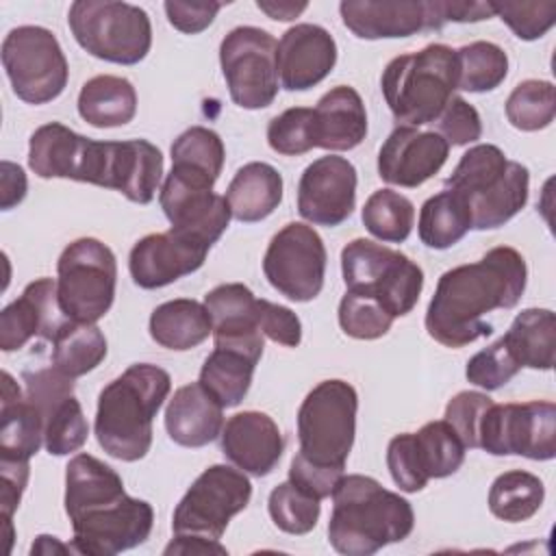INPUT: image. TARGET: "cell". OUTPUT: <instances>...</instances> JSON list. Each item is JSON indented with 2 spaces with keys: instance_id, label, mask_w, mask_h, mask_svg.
I'll list each match as a JSON object with an SVG mask.
<instances>
[{
  "instance_id": "cell-1",
  "label": "cell",
  "mask_w": 556,
  "mask_h": 556,
  "mask_svg": "<svg viewBox=\"0 0 556 556\" xmlns=\"http://www.w3.org/2000/svg\"><path fill=\"white\" fill-rule=\"evenodd\" d=\"M526 282V258L510 245H497L476 263L447 269L426 311L428 334L452 350L489 337L493 326L484 317L517 306Z\"/></svg>"
},
{
  "instance_id": "cell-2",
  "label": "cell",
  "mask_w": 556,
  "mask_h": 556,
  "mask_svg": "<svg viewBox=\"0 0 556 556\" xmlns=\"http://www.w3.org/2000/svg\"><path fill=\"white\" fill-rule=\"evenodd\" d=\"M65 513L72 521V549L113 556L141 545L154 523L146 500L126 495L119 473L91 454H76L65 467Z\"/></svg>"
},
{
  "instance_id": "cell-3",
  "label": "cell",
  "mask_w": 556,
  "mask_h": 556,
  "mask_svg": "<svg viewBox=\"0 0 556 556\" xmlns=\"http://www.w3.org/2000/svg\"><path fill=\"white\" fill-rule=\"evenodd\" d=\"M415 526L408 500L387 491L363 473L341 476L332 491L328 521L330 545L345 556H371L389 543L404 541Z\"/></svg>"
},
{
  "instance_id": "cell-4",
  "label": "cell",
  "mask_w": 556,
  "mask_h": 556,
  "mask_svg": "<svg viewBox=\"0 0 556 556\" xmlns=\"http://www.w3.org/2000/svg\"><path fill=\"white\" fill-rule=\"evenodd\" d=\"M172 389L169 374L152 363H135L98 395L96 439L100 447L126 463L150 452L152 421Z\"/></svg>"
},
{
  "instance_id": "cell-5",
  "label": "cell",
  "mask_w": 556,
  "mask_h": 556,
  "mask_svg": "<svg viewBox=\"0 0 556 556\" xmlns=\"http://www.w3.org/2000/svg\"><path fill=\"white\" fill-rule=\"evenodd\" d=\"M380 89L400 126L434 124L458 89L456 50L428 43L419 52L391 59L382 72Z\"/></svg>"
},
{
  "instance_id": "cell-6",
  "label": "cell",
  "mask_w": 556,
  "mask_h": 556,
  "mask_svg": "<svg viewBox=\"0 0 556 556\" xmlns=\"http://www.w3.org/2000/svg\"><path fill=\"white\" fill-rule=\"evenodd\" d=\"M445 187L467 202L473 230H493L526 206L530 172L519 161H508L497 146L478 143L460 156Z\"/></svg>"
},
{
  "instance_id": "cell-7",
  "label": "cell",
  "mask_w": 556,
  "mask_h": 556,
  "mask_svg": "<svg viewBox=\"0 0 556 556\" xmlns=\"http://www.w3.org/2000/svg\"><path fill=\"white\" fill-rule=\"evenodd\" d=\"M356 410L358 395L350 382L332 378L313 387L298 410L300 450L295 456L343 471L354 445Z\"/></svg>"
},
{
  "instance_id": "cell-8",
  "label": "cell",
  "mask_w": 556,
  "mask_h": 556,
  "mask_svg": "<svg viewBox=\"0 0 556 556\" xmlns=\"http://www.w3.org/2000/svg\"><path fill=\"white\" fill-rule=\"evenodd\" d=\"M76 43L91 56L117 65H137L152 46L148 13L128 2L76 0L67 11Z\"/></svg>"
},
{
  "instance_id": "cell-9",
  "label": "cell",
  "mask_w": 556,
  "mask_h": 556,
  "mask_svg": "<svg viewBox=\"0 0 556 556\" xmlns=\"http://www.w3.org/2000/svg\"><path fill=\"white\" fill-rule=\"evenodd\" d=\"M348 291L374 298L393 319L408 315L424 289V271L406 254L371 239H354L341 250Z\"/></svg>"
},
{
  "instance_id": "cell-10",
  "label": "cell",
  "mask_w": 556,
  "mask_h": 556,
  "mask_svg": "<svg viewBox=\"0 0 556 556\" xmlns=\"http://www.w3.org/2000/svg\"><path fill=\"white\" fill-rule=\"evenodd\" d=\"M56 295L61 311L85 324H96L115 300L117 261L113 250L93 237L72 241L56 263Z\"/></svg>"
},
{
  "instance_id": "cell-11",
  "label": "cell",
  "mask_w": 556,
  "mask_h": 556,
  "mask_svg": "<svg viewBox=\"0 0 556 556\" xmlns=\"http://www.w3.org/2000/svg\"><path fill=\"white\" fill-rule=\"evenodd\" d=\"M252 497L245 471L228 465L206 467L174 508L172 530L176 536H200L219 541L228 521L241 513Z\"/></svg>"
},
{
  "instance_id": "cell-12",
  "label": "cell",
  "mask_w": 556,
  "mask_h": 556,
  "mask_svg": "<svg viewBox=\"0 0 556 556\" xmlns=\"http://www.w3.org/2000/svg\"><path fill=\"white\" fill-rule=\"evenodd\" d=\"M2 67L13 93L28 104L59 98L67 85V59L59 39L43 26H17L2 41Z\"/></svg>"
},
{
  "instance_id": "cell-13",
  "label": "cell",
  "mask_w": 556,
  "mask_h": 556,
  "mask_svg": "<svg viewBox=\"0 0 556 556\" xmlns=\"http://www.w3.org/2000/svg\"><path fill=\"white\" fill-rule=\"evenodd\" d=\"M222 74L232 102L256 111L278 96V41L263 28L237 26L219 43Z\"/></svg>"
},
{
  "instance_id": "cell-14",
  "label": "cell",
  "mask_w": 556,
  "mask_h": 556,
  "mask_svg": "<svg viewBox=\"0 0 556 556\" xmlns=\"http://www.w3.org/2000/svg\"><path fill=\"white\" fill-rule=\"evenodd\" d=\"M478 447L493 456H556V406L547 400L491 404L480 421Z\"/></svg>"
},
{
  "instance_id": "cell-15",
  "label": "cell",
  "mask_w": 556,
  "mask_h": 556,
  "mask_svg": "<svg viewBox=\"0 0 556 556\" xmlns=\"http://www.w3.org/2000/svg\"><path fill=\"white\" fill-rule=\"evenodd\" d=\"M326 258V245L317 230L291 222L271 237L263 256V274L291 302H311L324 287Z\"/></svg>"
},
{
  "instance_id": "cell-16",
  "label": "cell",
  "mask_w": 556,
  "mask_h": 556,
  "mask_svg": "<svg viewBox=\"0 0 556 556\" xmlns=\"http://www.w3.org/2000/svg\"><path fill=\"white\" fill-rule=\"evenodd\" d=\"M215 180L202 172L172 165L163 180L159 202L174 232L213 245L230 222L226 195L213 191Z\"/></svg>"
},
{
  "instance_id": "cell-17",
  "label": "cell",
  "mask_w": 556,
  "mask_h": 556,
  "mask_svg": "<svg viewBox=\"0 0 556 556\" xmlns=\"http://www.w3.org/2000/svg\"><path fill=\"white\" fill-rule=\"evenodd\" d=\"M356 167L343 156H319L300 176L298 211L315 226H339L356 206Z\"/></svg>"
},
{
  "instance_id": "cell-18",
  "label": "cell",
  "mask_w": 556,
  "mask_h": 556,
  "mask_svg": "<svg viewBox=\"0 0 556 556\" xmlns=\"http://www.w3.org/2000/svg\"><path fill=\"white\" fill-rule=\"evenodd\" d=\"M345 28L358 39H397L443 28L439 0H343Z\"/></svg>"
},
{
  "instance_id": "cell-19",
  "label": "cell",
  "mask_w": 556,
  "mask_h": 556,
  "mask_svg": "<svg viewBox=\"0 0 556 556\" xmlns=\"http://www.w3.org/2000/svg\"><path fill=\"white\" fill-rule=\"evenodd\" d=\"M211 245L167 230L139 239L128 256L130 278L141 289H161L202 267Z\"/></svg>"
},
{
  "instance_id": "cell-20",
  "label": "cell",
  "mask_w": 556,
  "mask_h": 556,
  "mask_svg": "<svg viewBox=\"0 0 556 556\" xmlns=\"http://www.w3.org/2000/svg\"><path fill=\"white\" fill-rule=\"evenodd\" d=\"M447 154L450 143L439 132L397 126L378 150V176L389 185L415 189L445 165Z\"/></svg>"
},
{
  "instance_id": "cell-21",
  "label": "cell",
  "mask_w": 556,
  "mask_h": 556,
  "mask_svg": "<svg viewBox=\"0 0 556 556\" xmlns=\"http://www.w3.org/2000/svg\"><path fill=\"white\" fill-rule=\"evenodd\" d=\"M67 319L59 304L56 282L52 278H37L26 285L17 300L2 308L0 350L15 352L35 337L52 341Z\"/></svg>"
},
{
  "instance_id": "cell-22",
  "label": "cell",
  "mask_w": 556,
  "mask_h": 556,
  "mask_svg": "<svg viewBox=\"0 0 556 556\" xmlns=\"http://www.w3.org/2000/svg\"><path fill=\"white\" fill-rule=\"evenodd\" d=\"M337 63L334 37L317 24H295L278 41V72L287 91L319 85Z\"/></svg>"
},
{
  "instance_id": "cell-23",
  "label": "cell",
  "mask_w": 556,
  "mask_h": 556,
  "mask_svg": "<svg viewBox=\"0 0 556 556\" xmlns=\"http://www.w3.org/2000/svg\"><path fill=\"white\" fill-rule=\"evenodd\" d=\"M222 454L241 471L267 476L285 452V439L278 424L261 410H243L226 419L222 434Z\"/></svg>"
},
{
  "instance_id": "cell-24",
  "label": "cell",
  "mask_w": 556,
  "mask_h": 556,
  "mask_svg": "<svg viewBox=\"0 0 556 556\" xmlns=\"http://www.w3.org/2000/svg\"><path fill=\"white\" fill-rule=\"evenodd\" d=\"M204 306L213 319L215 348H230L261 361L263 332L256 324V298L245 285H217L204 295Z\"/></svg>"
},
{
  "instance_id": "cell-25",
  "label": "cell",
  "mask_w": 556,
  "mask_h": 556,
  "mask_svg": "<svg viewBox=\"0 0 556 556\" xmlns=\"http://www.w3.org/2000/svg\"><path fill=\"white\" fill-rule=\"evenodd\" d=\"M163 178V154L146 139L109 141L104 189H115L137 204H150Z\"/></svg>"
},
{
  "instance_id": "cell-26",
  "label": "cell",
  "mask_w": 556,
  "mask_h": 556,
  "mask_svg": "<svg viewBox=\"0 0 556 556\" xmlns=\"http://www.w3.org/2000/svg\"><path fill=\"white\" fill-rule=\"evenodd\" d=\"M224 428V406L200 384H182L165 408V430L182 447H204Z\"/></svg>"
},
{
  "instance_id": "cell-27",
  "label": "cell",
  "mask_w": 556,
  "mask_h": 556,
  "mask_svg": "<svg viewBox=\"0 0 556 556\" xmlns=\"http://www.w3.org/2000/svg\"><path fill=\"white\" fill-rule=\"evenodd\" d=\"M313 113L317 148L345 152L356 148L367 135V111L354 87H332L319 98Z\"/></svg>"
},
{
  "instance_id": "cell-28",
  "label": "cell",
  "mask_w": 556,
  "mask_h": 556,
  "mask_svg": "<svg viewBox=\"0 0 556 556\" xmlns=\"http://www.w3.org/2000/svg\"><path fill=\"white\" fill-rule=\"evenodd\" d=\"M43 445V419L9 371H2L0 458L30 460Z\"/></svg>"
},
{
  "instance_id": "cell-29",
  "label": "cell",
  "mask_w": 556,
  "mask_h": 556,
  "mask_svg": "<svg viewBox=\"0 0 556 556\" xmlns=\"http://www.w3.org/2000/svg\"><path fill=\"white\" fill-rule=\"evenodd\" d=\"M230 215L237 222L254 224L269 217L282 202V176L269 163L252 161L237 169L226 189Z\"/></svg>"
},
{
  "instance_id": "cell-30",
  "label": "cell",
  "mask_w": 556,
  "mask_h": 556,
  "mask_svg": "<svg viewBox=\"0 0 556 556\" xmlns=\"http://www.w3.org/2000/svg\"><path fill=\"white\" fill-rule=\"evenodd\" d=\"M89 137L72 128L50 122L39 126L28 141V167L39 178H70L76 180Z\"/></svg>"
},
{
  "instance_id": "cell-31",
  "label": "cell",
  "mask_w": 556,
  "mask_h": 556,
  "mask_svg": "<svg viewBox=\"0 0 556 556\" xmlns=\"http://www.w3.org/2000/svg\"><path fill=\"white\" fill-rule=\"evenodd\" d=\"M213 334V319L198 300L176 298L159 304L150 315V337L167 350L198 348Z\"/></svg>"
},
{
  "instance_id": "cell-32",
  "label": "cell",
  "mask_w": 556,
  "mask_h": 556,
  "mask_svg": "<svg viewBox=\"0 0 556 556\" xmlns=\"http://www.w3.org/2000/svg\"><path fill=\"white\" fill-rule=\"evenodd\" d=\"M137 113V91L128 78L93 76L78 93V115L96 128L128 124Z\"/></svg>"
},
{
  "instance_id": "cell-33",
  "label": "cell",
  "mask_w": 556,
  "mask_h": 556,
  "mask_svg": "<svg viewBox=\"0 0 556 556\" xmlns=\"http://www.w3.org/2000/svg\"><path fill=\"white\" fill-rule=\"evenodd\" d=\"M521 367L549 371L556 354V317L549 308L521 311L502 337Z\"/></svg>"
},
{
  "instance_id": "cell-34",
  "label": "cell",
  "mask_w": 556,
  "mask_h": 556,
  "mask_svg": "<svg viewBox=\"0 0 556 556\" xmlns=\"http://www.w3.org/2000/svg\"><path fill=\"white\" fill-rule=\"evenodd\" d=\"M471 230L467 202L452 189H445L421 204L417 232L426 248L447 250Z\"/></svg>"
},
{
  "instance_id": "cell-35",
  "label": "cell",
  "mask_w": 556,
  "mask_h": 556,
  "mask_svg": "<svg viewBox=\"0 0 556 556\" xmlns=\"http://www.w3.org/2000/svg\"><path fill=\"white\" fill-rule=\"evenodd\" d=\"M50 343L52 365L70 378L93 371L106 356V339L96 324L67 319Z\"/></svg>"
},
{
  "instance_id": "cell-36",
  "label": "cell",
  "mask_w": 556,
  "mask_h": 556,
  "mask_svg": "<svg viewBox=\"0 0 556 556\" xmlns=\"http://www.w3.org/2000/svg\"><path fill=\"white\" fill-rule=\"evenodd\" d=\"M258 361L228 348H215L202 369H200V384L224 406H237L245 393L250 391L252 376Z\"/></svg>"
},
{
  "instance_id": "cell-37",
  "label": "cell",
  "mask_w": 556,
  "mask_h": 556,
  "mask_svg": "<svg viewBox=\"0 0 556 556\" xmlns=\"http://www.w3.org/2000/svg\"><path fill=\"white\" fill-rule=\"evenodd\" d=\"M545 500V486L539 476L510 469L500 473L489 489V510L502 521H526L534 517Z\"/></svg>"
},
{
  "instance_id": "cell-38",
  "label": "cell",
  "mask_w": 556,
  "mask_h": 556,
  "mask_svg": "<svg viewBox=\"0 0 556 556\" xmlns=\"http://www.w3.org/2000/svg\"><path fill=\"white\" fill-rule=\"evenodd\" d=\"M37 410L43 419V447L48 450V454L67 456L85 445L89 424L74 393L63 395Z\"/></svg>"
},
{
  "instance_id": "cell-39",
  "label": "cell",
  "mask_w": 556,
  "mask_h": 556,
  "mask_svg": "<svg viewBox=\"0 0 556 556\" xmlns=\"http://www.w3.org/2000/svg\"><path fill=\"white\" fill-rule=\"evenodd\" d=\"M361 219L376 239L384 243H402L413 230L415 206L406 195L393 189H378L367 198Z\"/></svg>"
},
{
  "instance_id": "cell-40",
  "label": "cell",
  "mask_w": 556,
  "mask_h": 556,
  "mask_svg": "<svg viewBox=\"0 0 556 556\" xmlns=\"http://www.w3.org/2000/svg\"><path fill=\"white\" fill-rule=\"evenodd\" d=\"M458 89L486 93L497 89L508 74V56L493 41H471L456 50Z\"/></svg>"
},
{
  "instance_id": "cell-41",
  "label": "cell",
  "mask_w": 556,
  "mask_h": 556,
  "mask_svg": "<svg viewBox=\"0 0 556 556\" xmlns=\"http://www.w3.org/2000/svg\"><path fill=\"white\" fill-rule=\"evenodd\" d=\"M415 443L428 478H447L456 473L465 460L467 447L445 419L424 424L415 432Z\"/></svg>"
},
{
  "instance_id": "cell-42",
  "label": "cell",
  "mask_w": 556,
  "mask_h": 556,
  "mask_svg": "<svg viewBox=\"0 0 556 556\" xmlns=\"http://www.w3.org/2000/svg\"><path fill=\"white\" fill-rule=\"evenodd\" d=\"M556 115V93L549 80L528 78L506 100V119L517 130L534 132L547 128Z\"/></svg>"
},
{
  "instance_id": "cell-43",
  "label": "cell",
  "mask_w": 556,
  "mask_h": 556,
  "mask_svg": "<svg viewBox=\"0 0 556 556\" xmlns=\"http://www.w3.org/2000/svg\"><path fill=\"white\" fill-rule=\"evenodd\" d=\"M267 510L271 521L287 534H308L321 513V504L311 493L295 486L291 480L280 482L271 489L267 500Z\"/></svg>"
},
{
  "instance_id": "cell-44",
  "label": "cell",
  "mask_w": 556,
  "mask_h": 556,
  "mask_svg": "<svg viewBox=\"0 0 556 556\" xmlns=\"http://www.w3.org/2000/svg\"><path fill=\"white\" fill-rule=\"evenodd\" d=\"M172 165H182L195 172L219 178L224 167V141L219 135L206 126H191L180 132L172 143Z\"/></svg>"
},
{
  "instance_id": "cell-45",
  "label": "cell",
  "mask_w": 556,
  "mask_h": 556,
  "mask_svg": "<svg viewBox=\"0 0 556 556\" xmlns=\"http://www.w3.org/2000/svg\"><path fill=\"white\" fill-rule=\"evenodd\" d=\"M267 143L285 156H300L317 148L315 113L306 106H291L267 124Z\"/></svg>"
},
{
  "instance_id": "cell-46",
  "label": "cell",
  "mask_w": 556,
  "mask_h": 556,
  "mask_svg": "<svg viewBox=\"0 0 556 556\" xmlns=\"http://www.w3.org/2000/svg\"><path fill=\"white\" fill-rule=\"evenodd\" d=\"M391 324L393 317L369 295L345 291L339 302V326L352 339H380L389 332Z\"/></svg>"
},
{
  "instance_id": "cell-47",
  "label": "cell",
  "mask_w": 556,
  "mask_h": 556,
  "mask_svg": "<svg viewBox=\"0 0 556 556\" xmlns=\"http://www.w3.org/2000/svg\"><path fill=\"white\" fill-rule=\"evenodd\" d=\"M521 365L508 350L506 341L500 337L491 345L476 352L465 367V376L471 384L484 391H497L519 374Z\"/></svg>"
},
{
  "instance_id": "cell-48",
  "label": "cell",
  "mask_w": 556,
  "mask_h": 556,
  "mask_svg": "<svg viewBox=\"0 0 556 556\" xmlns=\"http://www.w3.org/2000/svg\"><path fill=\"white\" fill-rule=\"evenodd\" d=\"M491 7L523 41L543 37L556 24V2H491Z\"/></svg>"
},
{
  "instance_id": "cell-49",
  "label": "cell",
  "mask_w": 556,
  "mask_h": 556,
  "mask_svg": "<svg viewBox=\"0 0 556 556\" xmlns=\"http://www.w3.org/2000/svg\"><path fill=\"white\" fill-rule=\"evenodd\" d=\"M387 467L393 482L404 493H417L428 484V473L421 465L415 432L395 434L387 445Z\"/></svg>"
},
{
  "instance_id": "cell-50",
  "label": "cell",
  "mask_w": 556,
  "mask_h": 556,
  "mask_svg": "<svg viewBox=\"0 0 556 556\" xmlns=\"http://www.w3.org/2000/svg\"><path fill=\"white\" fill-rule=\"evenodd\" d=\"M493 400L482 391H460L445 406V421L454 428L467 450L478 447V430Z\"/></svg>"
},
{
  "instance_id": "cell-51",
  "label": "cell",
  "mask_w": 556,
  "mask_h": 556,
  "mask_svg": "<svg viewBox=\"0 0 556 556\" xmlns=\"http://www.w3.org/2000/svg\"><path fill=\"white\" fill-rule=\"evenodd\" d=\"M439 135L452 146H467L482 137V119L473 104L460 96H452L437 117Z\"/></svg>"
},
{
  "instance_id": "cell-52",
  "label": "cell",
  "mask_w": 556,
  "mask_h": 556,
  "mask_svg": "<svg viewBox=\"0 0 556 556\" xmlns=\"http://www.w3.org/2000/svg\"><path fill=\"white\" fill-rule=\"evenodd\" d=\"M256 324H258L263 337L271 339L274 343L295 348L302 341L300 317L282 304H274L269 300L256 298Z\"/></svg>"
},
{
  "instance_id": "cell-53",
  "label": "cell",
  "mask_w": 556,
  "mask_h": 556,
  "mask_svg": "<svg viewBox=\"0 0 556 556\" xmlns=\"http://www.w3.org/2000/svg\"><path fill=\"white\" fill-rule=\"evenodd\" d=\"M30 473L28 460H11V458H0V508H2V521L7 528V539H9V549L13 541V523L11 517L15 508L20 506L22 493L26 489Z\"/></svg>"
},
{
  "instance_id": "cell-54",
  "label": "cell",
  "mask_w": 556,
  "mask_h": 556,
  "mask_svg": "<svg viewBox=\"0 0 556 556\" xmlns=\"http://www.w3.org/2000/svg\"><path fill=\"white\" fill-rule=\"evenodd\" d=\"M167 22L185 33V35H198L206 30L215 15L222 9V2H178V0H167L163 4Z\"/></svg>"
},
{
  "instance_id": "cell-55",
  "label": "cell",
  "mask_w": 556,
  "mask_h": 556,
  "mask_svg": "<svg viewBox=\"0 0 556 556\" xmlns=\"http://www.w3.org/2000/svg\"><path fill=\"white\" fill-rule=\"evenodd\" d=\"M341 476H343V471L311 465V463L302 460L300 456H293L291 465H289V480L295 486H300L302 491H306L313 497H317L319 502L332 495V491H334L337 482L341 480Z\"/></svg>"
},
{
  "instance_id": "cell-56",
  "label": "cell",
  "mask_w": 556,
  "mask_h": 556,
  "mask_svg": "<svg viewBox=\"0 0 556 556\" xmlns=\"http://www.w3.org/2000/svg\"><path fill=\"white\" fill-rule=\"evenodd\" d=\"M443 24L447 22H480L493 17L491 2H478V0H439Z\"/></svg>"
},
{
  "instance_id": "cell-57",
  "label": "cell",
  "mask_w": 556,
  "mask_h": 556,
  "mask_svg": "<svg viewBox=\"0 0 556 556\" xmlns=\"http://www.w3.org/2000/svg\"><path fill=\"white\" fill-rule=\"evenodd\" d=\"M0 172H2L0 174V189H2L0 206H2V211H9L24 200L28 182H26L24 169L11 161H2Z\"/></svg>"
},
{
  "instance_id": "cell-58",
  "label": "cell",
  "mask_w": 556,
  "mask_h": 556,
  "mask_svg": "<svg viewBox=\"0 0 556 556\" xmlns=\"http://www.w3.org/2000/svg\"><path fill=\"white\" fill-rule=\"evenodd\" d=\"M165 554H226V547L219 541L200 539V536H176L167 547Z\"/></svg>"
},
{
  "instance_id": "cell-59",
  "label": "cell",
  "mask_w": 556,
  "mask_h": 556,
  "mask_svg": "<svg viewBox=\"0 0 556 556\" xmlns=\"http://www.w3.org/2000/svg\"><path fill=\"white\" fill-rule=\"evenodd\" d=\"M256 7L267 13L271 20L278 22H291L295 20L306 7L308 2H291V0H256Z\"/></svg>"
}]
</instances>
